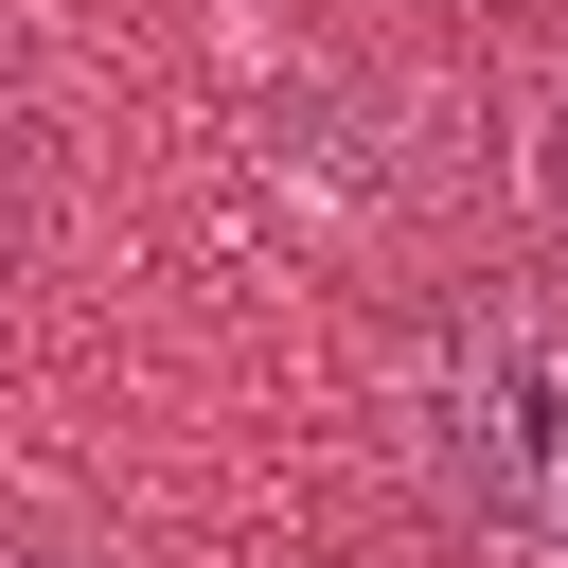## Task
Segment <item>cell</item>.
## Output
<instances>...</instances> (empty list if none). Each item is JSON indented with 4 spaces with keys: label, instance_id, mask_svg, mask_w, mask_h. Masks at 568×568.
Listing matches in <instances>:
<instances>
[{
    "label": "cell",
    "instance_id": "cell-1",
    "mask_svg": "<svg viewBox=\"0 0 568 568\" xmlns=\"http://www.w3.org/2000/svg\"><path fill=\"white\" fill-rule=\"evenodd\" d=\"M390 444L479 568H568V302L444 284L390 355Z\"/></svg>",
    "mask_w": 568,
    "mask_h": 568
},
{
    "label": "cell",
    "instance_id": "cell-2",
    "mask_svg": "<svg viewBox=\"0 0 568 568\" xmlns=\"http://www.w3.org/2000/svg\"><path fill=\"white\" fill-rule=\"evenodd\" d=\"M515 178H532V213L568 231V53H550V71L515 89Z\"/></svg>",
    "mask_w": 568,
    "mask_h": 568
},
{
    "label": "cell",
    "instance_id": "cell-3",
    "mask_svg": "<svg viewBox=\"0 0 568 568\" xmlns=\"http://www.w3.org/2000/svg\"><path fill=\"white\" fill-rule=\"evenodd\" d=\"M0 568H106L89 532H0Z\"/></svg>",
    "mask_w": 568,
    "mask_h": 568
}]
</instances>
